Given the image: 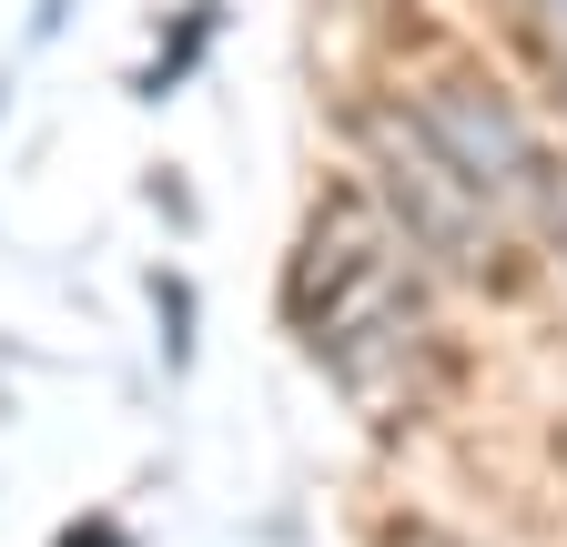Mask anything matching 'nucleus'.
<instances>
[{
	"instance_id": "obj_1",
	"label": "nucleus",
	"mask_w": 567,
	"mask_h": 547,
	"mask_svg": "<svg viewBox=\"0 0 567 547\" xmlns=\"http://www.w3.org/2000/svg\"><path fill=\"white\" fill-rule=\"evenodd\" d=\"M284 334L365 426H425L456 385V334L436 305V274L385 224L365 183H324L284 254Z\"/></svg>"
},
{
	"instance_id": "obj_2",
	"label": "nucleus",
	"mask_w": 567,
	"mask_h": 547,
	"mask_svg": "<svg viewBox=\"0 0 567 547\" xmlns=\"http://www.w3.org/2000/svg\"><path fill=\"white\" fill-rule=\"evenodd\" d=\"M354 183L385 203V224L415 244V264L436 274V285H456V295H527L537 234L507 214V203H486L436 143H425V122L405 102H365L354 112Z\"/></svg>"
},
{
	"instance_id": "obj_3",
	"label": "nucleus",
	"mask_w": 567,
	"mask_h": 547,
	"mask_svg": "<svg viewBox=\"0 0 567 547\" xmlns=\"http://www.w3.org/2000/svg\"><path fill=\"white\" fill-rule=\"evenodd\" d=\"M415 122H425V143H436L486 203H507V214L537 234V214H547V193H557V153H547V132L517 112V92L507 82H486L476 61H436L415 92H395Z\"/></svg>"
},
{
	"instance_id": "obj_4",
	"label": "nucleus",
	"mask_w": 567,
	"mask_h": 547,
	"mask_svg": "<svg viewBox=\"0 0 567 547\" xmlns=\"http://www.w3.org/2000/svg\"><path fill=\"white\" fill-rule=\"evenodd\" d=\"M203 41H213V0H193V11H183V31H173V51L153 61V72H142V102H163V92H173V82L193 72V51H203Z\"/></svg>"
},
{
	"instance_id": "obj_5",
	"label": "nucleus",
	"mask_w": 567,
	"mask_h": 547,
	"mask_svg": "<svg viewBox=\"0 0 567 547\" xmlns=\"http://www.w3.org/2000/svg\"><path fill=\"white\" fill-rule=\"evenodd\" d=\"M365 547H476L466 527H446V517H425V507H395V517H375V537Z\"/></svg>"
},
{
	"instance_id": "obj_6",
	"label": "nucleus",
	"mask_w": 567,
	"mask_h": 547,
	"mask_svg": "<svg viewBox=\"0 0 567 547\" xmlns=\"http://www.w3.org/2000/svg\"><path fill=\"white\" fill-rule=\"evenodd\" d=\"M517 11H527V31L547 51V72H567V0H517Z\"/></svg>"
},
{
	"instance_id": "obj_7",
	"label": "nucleus",
	"mask_w": 567,
	"mask_h": 547,
	"mask_svg": "<svg viewBox=\"0 0 567 547\" xmlns=\"http://www.w3.org/2000/svg\"><path fill=\"white\" fill-rule=\"evenodd\" d=\"M537 254H557V264H567V173H557V193H547V214H537Z\"/></svg>"
},
{
	"instance_id": "obj_8",
	"label": "nucleus",
	"mask_w": 567,
	"mask_h": 547,
	"mask_svg": "<svg viewBox=\"0 0 567 547\" xmlns=\"http://www.w3.org/2000/svg\"><path fill=\"white\" fill-rule=\"evenodd\" d=\"M61 547H132V537H122L112 517H92V527H61Z\"/></svg>"
},
{
	"instance_id": "obj_9",
	"label": "nucleus",
	"mask_w": 567,
	"mask_h": 547,
	"mask_svg": "<svg viewBox=\"0 0 567 547\" xmlns=\"http://www.w3.org/2000/svg\"><path fill=\"white\" fill-rule=\"evenodd\" d=\"M557 82H567V72H557Z\"/></svg>"
}]
</instances>
